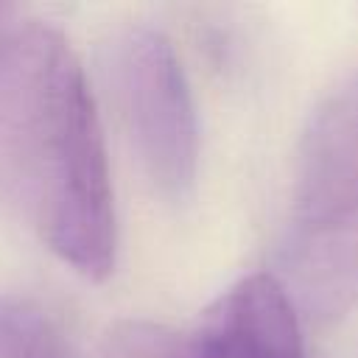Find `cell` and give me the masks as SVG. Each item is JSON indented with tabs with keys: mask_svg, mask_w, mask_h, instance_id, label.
<instances>
[{
	"mask_svg": "<svg viewBox=\"0 0 358 358\" xmlns=\"http://www.w3.org/2000/svg\"><path fill=\"white\" fill-rule=\"evenodd\" d=\"M103 358H305L299 310L274 274H252L227 288L193 324L143 319L115 324Z\"/></svg>",
	"mask_w": 358,
	"mask_h": 358,
	"instance_id": "277c9868",
	"label": "cell"
},
{
	"mask_svg": "<svg viewBox=\"0 0 358 358\" xmlns=\"http://www.w3.org/2000/svg\"><path fill=\"white\" fill-rule=\"evenodd\" d=\"M274 277L316 322L358 302V70L319 101L302 131Z\"/></svg>",
	"mask_w": 358,
	"mask_h": 358,
	"instance_id": "7a4b0ae2",
	"label": "cell"
},
{
	"mask_svg": "<svg viewBox=\"0 0 358 358\" xmlns=\"http://www.w3.org/2000/svg\"><path fill=\"white\" fill-rule=\"evenodd\" d=\"M14 28V20H11V8L0 6V42L6 39V34Z\"/></svg>",
	"mask_w": 358,
	"mask_h": 358,
	"instance_id": "8992f818",
	"label": "cell"
},
{
	"mask_svg": "<svg viewBox=\"0 0 358 358\" xmlns=\"http://www.w3.org/2000/svg\"><path fill=\"white\" fill-rule=\"evenodd\" d=\"M0 204L87 280L115 266L103 137L84 70L48 25L0 42Z\"/></svg>",
	"mask_w": 358,
	"mask_h": 358,
	"instance_id": "6da1fadb",
	"label": "cell"
},
{
	"mask_svg": "<svg viewBox=\"0 0 358 358\" xmlns=\"http://www.w3.org/2000/svg\"><path fill=\"white\" fill-rule=\"evenodd\" d=\"M0 358H78L62 324L31 296L0 294Z\"/></svg>",
	"mask_w": 358,
	"mask_h": 358,
	"instance_id": "5b68a950",
	"label": "cell"
},
{
	"mask_svg": "<svg viewBox=\"0 0 358 358\" xmlns=\"http://www.w3.org/2000/svg\"><path fill=\"white\" fill-rule=\"evenodd\" d=\"M101 70L143 173L165 199H185L196 179L199 126L171 42L145 25L123 28L103 45Z\"/></svg>",
	"mask_w": 358,
	"mask_h": 358,
	"instance_id": "3957f363",
	"label": "cell"
}]
</instances>
